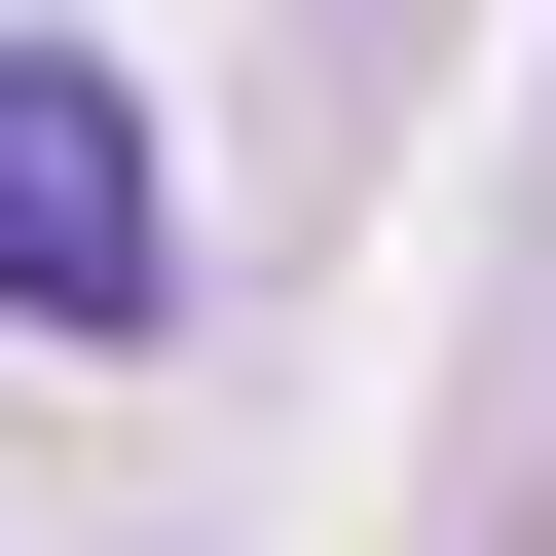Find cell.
I'll return each instance as SVG.
<instances>
[{
    "instance_id": "6da1fadb",
    "label": "cell",
    "mask_w": 556,
    "mask_h": 556,
    "mask_svg": "<svg viewBox=\"0 0 556 556\" xmlns=\"http://www.w3.org/2000/svg\"><path fill=\"white\" fill-rule=\"evenodd\" d=\"M186 298V186H149V75L0 38V334H149Z\"/></svg>"
}]
</instances>
